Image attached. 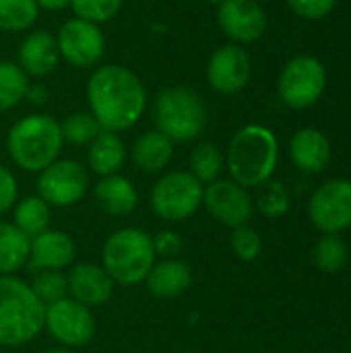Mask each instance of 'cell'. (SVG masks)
I'll return each mask as SVG.
<instances>
[{
	"label": "cell",
	"instance_id": "obj_27",
	"mask_svg": "<svg viewBox=\"0 0 351 353\" xmlns=\"http://www.w3.org/2000/svg\"><path fill=\"white\" fill-rule=\"evenodd\" d=\"M223 163V153L213 143H201L190 153V174L201 184H211L219 180Z\"/></svg>",
	"mask_w": 351,
	"mask_h": 353
},
{
	"label": "cell",
	"instance_id": "obj_38",
	"mask_svg": "<svg viewBox=\"0 0 351 353\" xmlns=\"http://www.w3.org/2000/svg\"><path fill=\"white\" fill-rule=\"evenodd\" d=\"M25 97H27L31 103H43L46 97H48V91H46L41 85H35V87H29V89H27Z\"/></svg>",
	"mask_w": 351,
	"mask_h": 353
},
{
	"label": "cell",
	"instance_id": "obj_28",
	"mask_svg": "<svg viewBox=\"0 0 351 353\" xmlns=\"http://www.w3.org/2000/svg\"><path fill=\"white\" fill-rule=\"evenodd\" d=\"M39 17L35 0H0V31H25Z\"/></svg>",
	"mask_w": 351,
	"mask_h": 353
},
{
	"label": "cell",
	"instance_id": "obj_11",
	"mask_svg": "<svg viewBox=\"0 0 351 353\" xmlns=\"http://www.w3.org/2000/svg\"><path fill=\"white\" fill-rule=\"evenodd\" d=\"M43 327L58 343L66 347H83L95 337V319L91 308L74 302L72 298L46 306Z\"/></svg>",
	"mask_w": 351,
	"mask_h": 353
},
{
	"label": "cell",
	"instance_id": "obj_8",
	"mask_svg": "<svg viewBox=\"0 0 351 353\" xmlns=\"http://www.w3.org/2000/svg\"><path fill=\"white\" fill-rule=\"evenodd\" d=\"M327 85L325 66L314 56H298L285 64L279 77L281 99L296 110L310 108L319 101Z\"/></svg>",
	"mask_w": 351,
	"mask_h": 353
},
{
	"label": "cell",
	"instance_id": "obj_15",
	"mask_svg": "<svg viewBox=\"0 0 351 353\" xmlns=\"http://www.w3.org/2000/svg\"><path fill=\"white\" fill-rule=\"evenodd\" d=\"M221 31L236 43H250L267 31V14L257 0H225L219 4Z\"/></svg>",
	"mask_w": 351,
	"mask_h": 353
},
{
	"label": "cell",
	"instance_id": "obj_26",
	"mask_svg": "<svg viewBox=\"0 0 351 353\" xmlns=\"http://www.w3.org/2000/svg\"><path fill=\"white\" fill-rule=\"evenodd\" d=\"M29 89V79L25 70L8 60H0V112L12 110L25 99Z\"/></svg>",
	"mask_w": 351,
	"mask_h": 353
},
{
	"label": "cell",
	"instance_id": "obj_30",
	"mask_svg": "<svg viewBox=\"0 0 351 353\" xmlns=\"http://www.w3.org/2000/svg\"><path fill=\"white\" fill-rule=\"evenodd\" d=\"M62 139L70 145H91L101 132L99 122L91 112H72L60 122Z\"/></svg>",
	"mask_w": 351,
	"mask_h": 353
},
{
	"label": "cell",
	"instance_id": "obj_40",
	"mask_svg": "<svg viewBox=\"0 0 351 353\" xmlns=\"http://www.w3.org/2000/svg\"><path fill=\"white\" fill-rule=\"evenodd\" d=\"M209 4H215V6H219V4H223L225 0H207Z\"/></svg>",
	"mask_w": 351,
	"mask_h": 353
},
{
	"label": "cell",
	"instance_id": "obj_12",
	"mask_svg": "<svg viewBox=\"0 0 351 353\" xmlns=\"http://www.w3.org/2000/svg\"><path fill=\"white\" fill-rule=\"evenodd\" d=\"M56 43L60 56L74 68H89L97 64L106 50V37L99 25L77 17L60 27Z\"/></svg>",
	"mask_w": 351,
	"mask_h": 353
},
{
	"label": "cell",
	"instance_id": "obj_31",
	"mask_svg": "<svg viewBox=\"0 0 351 353\" xmlns=\"http://www.w3.org/2000/svg\"><path fill=\"white\" fill-rule=\"evenodd\" d=\"M29 288H31V292L35 294V298L43 306H50V304H56V302L66 298V294H68V279L60 271L43 269V271H39L33 277Z\"/></svg>",
	"mask_w": 351,
	"mask_h": 353
},
{
	"label": "cell",
	"instance_id": "obj_3",
	"mask_svg": "<svg viewBox=\"0 0 351 353\" xmlns=\"http://www.w3.org/2000/svg\"><path fill=\"white\" fill-rule=\"evenodd\" d=\"M46 323V306L31 288L12 275L0 277V347H19L33 341Z\"/></svg>",
	"mask_w": 351,
	"mask_h": 353
},
{
	"label": "cell",
	"instance_id": "obj_24",
	"mask_svg": "<svg viewBox=\"0 0 351 353\" xmlns=\"http://www.w3.org/2000/svg\"><path fill=\"white\" fill-rule=\"evenodd\" d=\"M31 240L8 221H0V277L12 275L29 261Z\"/></svg>",
	"mask_w": 351,
	"mask_h": 353
},
{
	"label": "cell",
	"instance_id": "obj_20",
	"mask_svg": "<svg viewBox=\"0 0 351 353\" xmlns=\"http://www.w3.org/2000/svg\"><path fill=\"white\" fill-rule=\"evenodd\" d=\"M95 201L99 205L101 211H106L108 215H130L137 205H139V192L134 188V184L118 174L112 176H103L95 188H93Z\"/></svg>",
	"mask_w": 351,
	"mask_h": 353
},
{
	"label": "cell",
	"instance_id": "obj_6",
	"mask_svg": "<svg viewBox=\"0 0 351 353\" xmlns=\"http://www.w3.org/2000/svg\"><path fill=\"white\" fill-rule=\"evenodd\" d=\"M153 120L172 143H190L207 124V105L190 87H166L155 97Z\"/></svg>",
	"mask_w": 351,
	"mask_h": 353
},
{
	"label": "cell",
	"instance_id": "obj_39",
	"mask_svg": "<svg viewBox=\"0 0 351 353\" xmlns=\"http://www.w3.org/2000/svg\"><path fill=\"white\" fill-rule=\"evenodd\" d=\"M39 8L46 10H62L66 6H70V0H35Z\"/></svg>",
	"mask_w": 351,
	"mask_h": 353
},
{
	"label": "cell",
	"instance_id": "obj_42",
	"mask_svg": "<svg viewBox=\"0 0 351 353\" xmlns=\"http://www.w3.org/2000/svg\"><path fill=\"white\" fill-rule=\"evenodd\" d=\"M257 2H259V0H257Z\"/></svg>",
	"mask_w": 351,
	"mask_h": 353
},
{
	"label": "cell",
	"instance_id": "obj_41",
	"mask_svg": "<svg viewBox=\"0 0 351 353\" xmlns=\"http://www.w3.org/2000/svg\"><path fill=\"white\" fill-rule=\"evenodd\" d=\"M43 353H70V352H66V350H52V352H43Z\"/></svg>",
	"mask_w": 351,
	"mask_h": 353
},
{
	"label": "cell",
	"instance_id": "obj_9",
	"mask_svg": "<svg viewBox=\"0 0 351 353\" xmlns=\"http://www.w3.org/2000/svg\"><path fill=\"white\" fill-rule=\"evenodd\" d=\"M308 215L323 234H341L351 228V182L343 178L321 184L308 203Z\"/></svg>",
	"mask_w": 351,
	"mask_h": 353
},
{
	"label": "cell",
	"instance_id": "obj_7",
	"mask_svg": "<svg viewBox=\"0 0 351 353\" xmlns=\"http://www.w3.org/2000/svg\"><path fill=\"white\" fill-rule=\"evenodd\" d=\"M203 184L190 172H170L151 190V207L163 221H184L203 203Z\"/></svg>",
	"mask_w": 351,
	"mask_h": 353
},
{
	"label": "cell",
	"instance_id": "obj_16",
	"mask_svg": "<svg viewBox=\"0 0 351 353\" xmlns=\"http://www.w3.org/2000/svg\"><path fill=\"white\" fill-rule=\"evenodd\" d=\"M77 256V246L72 238L60 230H46L39 236L31 238V248H29V261L27 269L29 271H62L66 269Z\"/></svg>",
	"mask_w": 351,
	"mask_h": 353
},
{
	"label": "cell",
	"instance_id": "obj_17",
	"mask_svg": "<svg viewBox=\"0 0 351 353\" xmlns=\"http://www.w3.org/2000/svg\"><path fill=\"white\" fill-rule=\"evenodd\" d=\"M68 292L74 302L87 308H99L110 302L114 294V279L95 263L77 265L68 275Z\"/></svg>",
	"mask_w": 351,
	"mask_h": 353
},
{
	"label": "cell",
	"instance_id": "obj_1",
	"mask_svg": "<svg viewBox=\"0 0 351 353\" xmlns=\"http://www.w3.org/2000/svg\"><path fill=\"white\" fill-rule=\"evenodd\" d=\"M91 114L101 130L122 132L132 128L147 108V91L141 79L126 66H99L87 83Z\"/></svg>",
	"mask_w": 351,
	"mask_h": 353
},
{
	"label": "cell",
	"instance_id": "obj_13",
	"mask_svg": "<svg viewBox=\"0 0 351 353\" xmlns=\"http://www.w3.org/2000/svg\"><path fill=\"white\" fill-rule=\"evenodd\" d=\"M203 203L219 223L232 230L248 225L254 213V203L248 190L234 180H215L207 184L203 190Z\"/></svg>",
	"mask_w": 351,
	"mask_h": 353
},
{
	"label": "cell",
	"instance_id": "obj_21",
	"mask_svg": "<svg viewBox=\"0 0 351 353\" xmlns=\"http://www.w3.org/2000/svg\"><path fill=\"white\" fill-rule=\"evenodd\" d=\"M145 283L147 290L157 298H176L190 288L192 273L186 263L178 259H163L151 267Z\"/></svg>",
	"mask_w": 351,
	"mask_h": 353
},
{
	"label": "cell",
	"instance_id": "obj_2",
	"mask_svg": "<svg viewBox=\"0 0 351 353\" xmlns=\"http://www.w3.org/2000/svg\"><path fill=\"white\" fill-rule=\"evenodd\" d=\"M279 157L275 134L259 124L240 128L228 149V170L232 180L244 188H259L271 180Z\"/></svg>",
	"mask_w": 351,
	"mask_h": 353
},
{
	"label": "cell",
	"instance_id": "obj_37",
	"mask_svg": "<svg viewBox=\"0 0 351 353\" xmlns=\"http://www.w3.org/2000/svg\"><path fill=\"white\" fill-rule=\"evenodd\" d=\"M17 192H19L17 178L8 168L0 165V215L6 213L17 203Z\"/></svg>",
	"mask_w": 351,
	"mask_h": 353
},
{
	"label": "cell",
	"instance_id": "obj_25",
	"mask_svg": "<svg viewBox=\"0 0 351 353\" xmlns=\"http://www.w3.org/2000/svg\"><path fill=\"white\" fill-rule=\"evenodd\" d=\"M52 217V207L37 194L19 201L14 207V225L31 240L48 230Z\"/></svg>",
	"mask_w": 351,
	"mask_h": 353
},
{
	"label": "cell",
	"instance_id": "obj_33",
	"mask_svg": "<svg viewBox=\"0 0 351 353\" xmlns=\"http://www.w3.org/2000/svg\"><path fill=\"white\" fill-rule=\"evenodd\" d=\"M122 4L124 0H70V6L77 19L89 21L95 25L112 21L120 12Z\"/></svg>",
	"mask_w": 351,
	"mask_h": 353
},
{
	"label": "cell",
	"instance_id": "obj_22",
	"mask_svg": "<svg viewBox=\"0 0 351 353\" xmlns=\"http://www.w3.org/2000/svg\"><path fill=\"white\" fill-rule=\"evenodd\" d=\"M174 155V143L159 130L143 132L132 147V161L145 174L161 172Z\"/></svg>",
	"mask_w": 351,
	"mask_h": 353
},
{
	"label": "cell",
	"instance_id": "obj_32",
	"mask_svg": "<svg viewBox=\"0 0 351 353\" xmlns=\"http://www.w3.org/2000/svg\"><path fill=\"white\" fill-rule=\"evenodd\" d=\"M259 196H257V209L271 219L283 217L290 211V192L281 182H265L259 186Z\"/></svg>",
	"mask_w": 351,
	"mask_h": 353
},
{
	"label": "cell",
	"instance_id": "obj_14",
	"mask_svg": "<svg viewBox=\"0 0 351 353\" xmlns=\"http://www.w3.org/2000/svg\"><path fill=\"white\" fill-rule=\"evenodd\" d=\"M250 56L244 48L236 43H228L217 48L207 64L209 85L221 95L240 93L250 81Z\"/></svg>",
	"mask_w": 351,
	"mask_h": 353
},
{
	"label": "cell",
	"instance_id": "obj_5",
	"mask_svg": "<svg viewBox=\"0 0 351 353\" xmlns=\"http://www.w3.org/2000/svg\"><path fill=\"white\" fill-rule=\"evenodd\" d=\"M153 238L139 228H124L114 232L101 250L103 269L118 285L143 283L155 265Z\"/></svg>",
	"mask_w": 351,
	"mask_h": 353
},
{
	"label": "cell",
	"instance_id": "obj_23",
	"mask_svg": "<svg viewBox=\"0 0 351 353\" xmlns=\"http://www.w3.org/2000/svg\"><path fill=\"white\" fill-rule=\"evenodd\" d=\"M124 159L126 147L118 132L101 130L97 139L89 145V168L101 178L118 174V170L124 165Z\"/></svg>",
	"mask_w": 351,
	"mask_h": 353
},
{
	"label": "cell",
	"instance_id": "obj_10",
	"mask_svg": "<svg viewBox=\"0 0 351 353\" xmlns=\"http://www.w3.org/2000/svg\"><path fill=\"white\" fill-rule=\"evenodd\" d=\"M37 190L50 207H70L87 194L89 174L79 161L56 159L39 172Z\"/></svg>",
	"mask_w": 351,
	"mask_h": 353
},
{
	"label": "cell",
	"instance_id": "obj_29",
	"mask_svg": "<svg viewBox=\"0 0 351 353\" xmlns=\"http://www.w3.org/2000/svg\"><path fill=\"white\" fill-rule=\"evenodd\" d=\"M348 244L339 234H323L314 246V263L325 273H339L348 263Z\"/></svg>",
	"mask_w": 351,
	"mask_h": 353
},
{
	"label": "cell",
	"instance_id": "obj_35",
	"mask_svg": "<svg viewBox=\"0 0 351 353\" xmlns=\"http://www.w3.org/2000/svg\"><path fill=\"white\" fill-rule=\"evenodd\" d=\"M153 248H155V254H159L163 259H176L182 252L184 242L178 232L163 230L157 236H153Z\"/></svg>",
	"mask_w": 351,
	"mask_h": 353
},
{
	"label": "cell",
	"instance_id": "obj_18",
	"mask_svg": "<svg viewBox=\"0 0 351 353\" xmlns=\"http://www.w3.org/2000/svg\"><path fill=\"white\" fill-rule=\"evenodd\" d=\"M58 43L48 31H31L19 48V66L25 74L46 77L58 66Z\"/></svg>",
	"mask_w": 351,
	"mask_h": 353
},
{
	"label": "cell",
	"instance_id": "obj_34",
	"mask_svg": "<svg viewBox=\"0 0 351 353\" xmlns=\"http://www.w3.org/2000/svg\"><path fill=\"white\" fill-rule=\"evenodd\" d=\"M230 244H232V250L234 254L240 259V261H257L263 252V240L259 236L257 230L248 228V225H242V228H234L232 232V238H230Z\"/></svg>",
	"mask_w": 351,
	"mask_h": 353
},
{
	"label": "cell",
	"instance_id": "obj_36",
	"mask_svg": "<svg viewBox=\"0 0 351 353\" xmlns=\"http://www.w3.org/2000/svg\"><path fill=\"white\" fill-rule=\"evenodd\" d=\"M288 2L304 19H323L335 6V0H288Z\"/></svg>",
	"mask_w": 351,
	"mask_h": 353
},
{
	"label": "cell",
	"instance_id": "obj_19",
	"mask_svg": "<svg viewBox=\"0 0 351 353\" xmlns=\"http://www.w3.org/2000/svg\"><path fill=\"white\" fill-rule=\"evenodd\" d=\"M290 155L302 172L319 174L331 161V145L321 130L302 128L294 134L290 143Z\"/></svg>",
	"mask_w": 351,
	"mask_h": 353
},
{
	"label": "cell",
	"instance_id": "obj_4",
	"mask_svg": "<svg viewBox=\"0 0 351 353\" xmlns=\"http://www.w3.org/2000/svg\"><path fill=\"white\" fill-rule=\"evenodd\" d=\"M62 143L60 122L43 114H31L14 122L6 141L12 161L25 172H41L54 163Z\"/></svg>",
	"mask_w": 351,
	"mask_h": 353
}]
</instances>
